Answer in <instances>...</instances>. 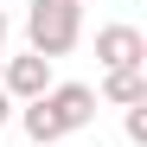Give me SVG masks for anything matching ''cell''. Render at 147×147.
<instances>
[{"label": "cell", "instance_id": "obj_9", "mask_svg": "<svg viewBox=\"0 0 147 147\" xmlns=\"http://www.w3.org/2000/svg\"><path fill=\"white\" fill-rule=\"evenodd\" d=\"M77 7H83V0H77Z\"/></svg>", "mask_w": 147, "mask_h": 147}, {"label": "cell", "instance_id": "obj_3", "mask_svg": "<svg viewBox=\"0 0 147 147\" xmlns=\"http://www.w3.org/2000/svg\"><path fill=\"white\" fill-rule=\"evenodd\" d=\"M96 64H102V77L109 70H147V32L141 26H102L96 32Z\"/></svg>", "mask_w": 147, "mask_h": 147}, {"label": "cell", "instance_id": "obj_1", "mask_svg": "<svg viewBox=\"0 0 147 147\" xmlns=\"http://www.w3.org/2000/svg\"><path fill=\"white\" fill-rule=\"evenodd\" d=\"M13 115H19V128H26L32 147H51V141H64V134H77V128L96 121V90L90 83H51L38 102H19Z\"/></svg>", "mask_w": 147, "mask_h": 147}, {"label": "cell", "instance_id": "obj_4", "mask_svg": "<svg viewBox=\"0 0 147 147\" xmlns=\"http://www.w3.org/2000/svg\"><path fill=\"white\" fill-rule=\"evenodd\" d=\"M0 90H7V102H13V109H19V102H38V96L51 90V64L32 58V51H19V58L0 64Z\"/></svg>", "mask_w": 147, "mask_h": 147}, {"label": "cell", "instance_id": "obj_5", "mask_svg": "<svg viewBox=\"0 0 147 147\" xmlns=\"http://www.w3.org/2000/svg\"><path fill=\"white\" fill-rule=\"evenodd\" d=\"M96 102H115V109L147 102V70H109V77H102V90H96Z\"/></svg>", "mask_w": 147, "mask_h": 147}, {"label": "cell", "instance_id": "obj_2", "mask_svg": "<svg viewBox=\"0 0 147 147\" xmlns=\"http://www.w3.org/2000/svg\"><path fill=\"white\" fill-rule=\"evenodd\" d=\"M77 38H83V7L77 0H32L26 7V51L45 58V64H58L77 51Z\"/></svg>", "mask_w": 147, "mask_h": 147}, {"label": "cell", "instance_id": "obj_7", "mask_svg": "<svg viewBox=\"0 0 147 147\" xmlns=\"http://www.w3.org/2000/svg\"><path fill=\"white\" fill-rule=\"evenodd\" d=\"M7 121H13V102H7V90H0V128H7Z\"/></svg>", "mask_w": 147, "mask_h": 147}, {"label": "cell", "instance_id": "obj_8", "mask_svg": "<svg viewBox=\"0 0 147 147\" xmlns=\"http://www.w3.org/2000/svg\"><path fill=\"white\" fill-rule=\"evenodd\" d=\"M7 32H13V26H7V7H0V45H7Z\"/></svg>", "mask_w": 147, "mask_h": 147}, {"label": "cell", "instance_id": "obj_6", "mask_svg": "<svg viewBox=\"0 0 147 147\" xmlns=\"http://www.w3.org/2000/svg\"><path fill=\"white\" fill-rule=\"evenodd\" d=\"M121 134H128L134 147H147V102H134V109H121Z\"/></svg>", "mask_w": 147, "mask_h": 147}]
</instances>
